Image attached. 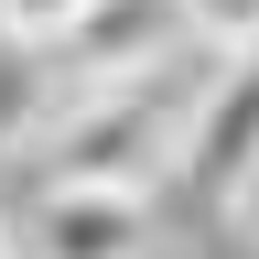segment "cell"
Segmentation results:
<instances>
[{
  "instance_id": "cell-1",
  "label": "cell",
  "mask_w": 259,
  "mask_h": 259,
  "mask_svg": "<svg viewBox=\"0 0 259 259\" xmlns=\"http://www.w3.org/2000/svg\"><path fill=\"white\" fill-rule=\"evenodd\" d=\"M184 44H194L184 0H97V11L54 44V87H65V97L130 87V76H151V65H173Z\"/></svg>"
},
{
  "instance_id": "cell-2",
  "label": "cell",
  "mask_w": 259,
  "mask_h": 259,
  "mask_svg": "<svg viewBox=\"0 0 259 259\" xmlns=\"http://www.w3.org/2000/svg\"><path fill=\"white\" fill-rule=\"evenodd\" d=\"M11 216H22V259H151V194L119 184H32Z\"/></svg>"
},
{
  "instance_id": "cell-3",
  "label": "cell",
  "mask_w": 259,
  "mask_h": 259,
  "mask_svg": "<svg viewBox=\"0 0 259 259\" xmlns=\"http://www.w3.org/2000/svg\"><path fill=\"white\" fill-rule=\"evenodd\" d=\"M248 173H259V54H227L205 108H194V130H184V173L173 184H194V194L227 205Z\"/></svg>"
},
{
  "instance_id": "cell-4",
  "label": "cell",
  "mask_w": 259,
  "mask_h": 259,
  "mask_svg": "<svg viewBox=\"0 0 259 259\" xmlns=\"http://www.w3.org/2000/svg\"><path fill=\"white\" fill-rule=\"evenodd\" d=\"M54 108H65V87H54V54L0 32V162L44 141V130H54Z\"/></svg>"
},
{
  "instance_id": "cell-5",
  "label": "cell",
  "mask_w": 259,
  "mask_h": 259,
  "mask_svg": "<svg viewBox=\"0 0 259 259\" xmlns=\"http://www.w3.org/2000/svg\"><path fill=\"white\" fill-rule=\"evenodd\" d=\"M205 54H259V0H184Z\"/></svg>"
},
{
  "instance_id": "cell-6",
  "label": "cell",
  "mask_w": 259,
  "mask_h": 259,
  "mask_svg": "<svg viewBox=\"0 0 259 259\" xmlns=\"http://www.w3.org/2000/svg\"><path fill=\"white\" fill-rule=\"evenodd\" d=\"M87 11H97V0H0V32H11V44H44V54H54V44H65V32H76Z\"/></svg>"
},
{
  "instance_id": "cell-7",
  "label": "cell",
  "mask_w": 259,
  "mask_h": 259,
  "mask_svg": "<svg viewBox=\"0 0 259 259\" xmlns=\"http://www.w3.org/2000/svg\"><path fill=\"white\" fill-rule=\"evenodd\" d=\"M227 227H238V248H248V259H259V173H248V184H238V194H227Z\"/></svg>"
},
{
  "instance_id": "cell-8",
  "label": "cell",
  "mask_w": 259,
  "mask_h": 259,
  "mask_svg": "<svg viewBox=\"0 0 259 259\" xmlns=\"http://www.w3.org/2000/svg\"><path fill=\"white\" fill-rule=\"evenodd\" d=\"M0 259H22V216L11 205H0Z\"/></svg>"
}]
</instances>
